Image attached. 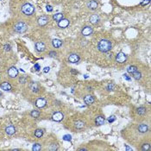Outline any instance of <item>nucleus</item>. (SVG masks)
Returning <instances> with one entry per match:
<instances>
[{"label":"nucleus","mask_w":151,"mask_h":151,"mask_svg":"<svg viewBox=\"0 0 151 151\" xmlns=\"http://www.w3.org/2000/svg\"><path fill=\"white\" fill-rule=\"evenodd\" d=\"M98 4L97 1H95V0H92V1H90V2L87 3V7L90 9V10H96V9L98 8Z\"/></svg>","instance_id":"ddd939ff"},{"label":"nucleus","mask_w":151,"mask_h":151,"mask_svg":"<svg viewBox=\"0 0 151 151\" xmlns=\"http://www.w3.org/2000/svg\"><path fill=\"white\" fill-rule=\"evenodd\" d=\"M35 136L36 137H38V138L41 137L42 136H43V131L41 130V129H37V130L35 131Z\"/></svg>","instance_id":"393cba45"},{"label":"nucleus","mask_w":151,"mask_h":151,"mask_svg":"<svg viewBox=\"0 0 151 151\" xmlns=\"http://www.w3.org/2000/svg\"><path fill=\"white\" fill-rule=\"evenodd\" d=\"M100 18L99 17H98V15L97 14H94L92 15V16H91V17H90V23H92V24H97L98 22H99Z\"/></svg>","instance_id":"2eb2a0df"},{"label":"nucleus","mask_w":151,"mask_h":151,"mask_svg":"<svg viewBox=\"0 0 151 151\" xmlns=\"http://www.w3.org/2000/svg\"><path fill=\"white\" fill-rule=\"evenodd\" d=\"M30 116L32 117V118H39V116H40V112L36 110H34L30 112Z\"/></svg>","instance_id":"cd10ccee"},{"label":"nucleus","mask_w":151,"mask_h":151,"mask_svg":"<svg viewBox=\"0 0 151 151\" xmlns=\"http://www.w3.org/2000/svg\"><path fill=\"white\" fill-rule=\"evenodd\" d=\"M114 88H115V85H114L113 83L109 84V85H107V87H106V89H107L108 91H113Z\"/></svg>","instance_id":"7c9ffc66"},{"label":"nucleus","mask_w":151,"mask_h":151,"mask_svg":"<svg viewBox=\"0 0 151 151\" xmlns=\"http://www.w3.org/2000/svg\"><path fill=\"white\" fill-rule=\"evenodd\" d=\"M123 76H124V78H125V79H126L127 80H131V78H129L128 75H127V74H124Z\"/></svg>","instance_id":"79ce46f5"},{"label":"nucleus","mask_w":151,"mask_h":151,"mask_svg":"<svg viewBox=\"0 0 151 151\" xmlns=\"http://www.w3.org/2000/svg\"><path fill=\"white\" fill-rule=\"evenodd\" d=\"M48 20H49V19H48V17H47V16H41V17H40L39 18H38L37 23L40 26H44V25H46L48 23Z\"/></svg>","instance_id":"9d476101"},{"label":"nucleus","mask_w":151,"mask_h":151,"mask_svg":"<svg viewBox=\"0 0 151 151\" xmlns=\"http://www.w3.org/2000/svg\"><path fill=\"white\" fill-rule=\"evenodd\" d=\"M30 89L32 90L33 92H39V85L36 82H31Z\"/></svg>","instance_id":"aec40b11"},{"label":"nucleus","mask_w":151,"mask_h":151,"mask_svg":"<svg viewBox=\"0 0 151 151\" xmlns=\"http://www.w3.org/2000/svg\"><path fill=\"white\" fill-rule=\"evenodd\" d=\"M1 96H2V92H0V97H1Z\"/></svg>","instance_id":"a18cd8bd"},{"label":"nucleus","mask_w":151,"mask_h":151,"mask_svg":"<svg viewBox=\"0 0 151 151\" xmlns=\"http://www.w3.org/2000/svg\"><path fill=\"white\" fill-rule=\"evenodd\" d=\"M133 74V77H134L135 79H137V80H139V79L142 78V73L139 71H137V72H135L134 73H132Z\"/></svg>","instance_id":"bb28decb"},{"label":"nucleus","mask_w":151,"mask_h":151,"mask_svg":"<svg viewBox=\"0 0 151 151\" xmlns=\"http://www.w3.org/2000/svg\"><path fill=\"white\" fill-rule=\"evenodd\" d=\"M22 12L26 16H31L35 12V7L31 4H29V3L24 4L22 6Z\"/></svg>","instance_id":"f03ea898"},{"label":"nucleus","mask_w":151,"mask_h":151,"mask_svg":"<svg viewBox=\"0 0 151 151\" xmlns=\"http://www.w3.org/2000/svg\"><path fill=\"white\" fill-rule=\"evenodd\" d=\"M49 149L50 150H57L58 149V146H57V144H52L50 146Z\"/></svg>","instance_id":"72a5a7b5"},{"label":"nucleus","mask_w":151,"mask_h":151,"mask_svg":"<svg viewBox=\"0 0 151 151\" xmlns=\"http://www.w3.org/2000/svg\"><path fill=\"white\" fill-rule=\"evenodd\" d=\"M46 10H48V12H51V11H53V7L51 5H47L46 6Z\"/></svg>","instance_id":"e433bc0d"},{"label":"nucleus","mask_w":151,"mask_h":151,"mask_svg":"<svg viewBox=\"0 0 151 151\" xmlns=\"http://www.w3.org/2000/svg\"><path fill=\"white\" fill-rule=\"evenodd\" d=\"M63 140H65V141H71L72 140V137H71L70 135H65L64 137H63Z\"/></svg>","instance_id":"473e14b6"},{"label":"nucleus","mask_w":151,"mask_h":151,"mask_svg":"<svg viewBox=\"0 0 151 151\" xmlns=\"http://www.w3.org/2000/svg\"><path fill=\"white\" fill-rule=\"evenodd\" d=\"M142 150L143 151L150 150V144H149V143H144V144L142 146Z\"/></svg>","instance_id":"c756f323"},{"label":"nucleus","mask_w":151,"mask_h":151,"mask_svg":"<svg viewBox=\"0 0 151 151\" xmlns=\"http://www.w3.org/2000/svg\"><path fill=\"white\" fill-rule=\"evenodd\" d=\"M56 54H56V52H54V51H51L49 53V56H50V57H55Z\"/></svg>","instance_id":"4c0bfd02"},{"label":"nucleus","mask_w":151,"mask_h":151,"mask_svg":"<svg viewBox=\"0 0 151 151\" xmlns=\"http://www.w3.org/2000/svg\"><path fill=\"white\" fill-rule=\"evenodd\" d=\"M112 48V41L107 39H101L98 43V49L102 53H107L111 51Z\"/></svg>","instance_id":"f257e3e1"},{"label":"nucleus","mask_w":151,"mask_h":151,"mask_svg":"<svg viewBox=\"0 0 151 151\" xmlns=\"http://www.w3.org/2000/svg\"><path fill=\"white\" fill-rule=\"evenodd\" d=\"M79 60V56L76 54H71L68 56V61L70 63H77Z\"/></svg>","instance_id":"f8f14e48"},{"label":"nucleus","mask_w":151,"mask_h":151,"mask_svg":"<svg viewBox=\"0 0 151 151\" xmlns=\"http://www.w3.org/2000/svg\"><path fill=\"white\" fill-rule=\"evenodd\" d=\"M137 112L139 114V115L143 116V115H144V114L146 113V108H144V107L137 108Z\"/></svg>","instance_id":"a878e982"},{"label":"nucleus","mask_w":151,"mask_h":151,"mask_svg":"<svg viewBox=\"0 0 151 151\" xmlns=\"http://www.w3.org/2000/svg\"><path fill=\"white\" fill-rule=\"evenodd\" d=\"M107 55H108V57H109V58H111V59L112 58V53H111V54H107Z\"/></svg>","instance_id":"37998d69"},{"label":"nucleus","mask_w":151,"mask_h":151,"mask_svg":"<svg viewBox=\"0 0 151 151\" xmlns=\"http://www.w3.org/2000/svg\"><path fill=\"white\" fill-rule=\"evenodd\" d=\"M8 75L10 78H16L18 75V70L16 66H11L8 69Z\"/></svg>","instance_id":"0eeeda50"},{"label":"nucleus","mask_w":151,"mask_h":151,"mask_svg":"<svg viewBox=\"0 0 151 151\" xmlns=\"http://www.w3.org/2000/svg\"><path fill=\"white\" fill-rule=\"evenodd\" d=\"M49 70H50V67H49V66H46V67H44L43 72H49Z\"/></svg>","instance_id":"58836bf2"},{"label":"nucleus","mask_w":151,"mask_h":151,"mask_svg":"<svg viewBox=\"0 0 151 151\" xmlns=\"http://www.w3.org/2000/svg\"><path fill=\"white\" fill-rule=\"evenodd\" d=\"M28 29V26L26 23H24L23 22H18L15 24L14 26V30L17 32V33L22 34L24 33L25 31Z\"/></svg>","instance_id":"7ed1b4c3"},{"label":"nucleus","mask_w":151,"mask_h":151,"mask_svg":"<svg viewBox=\"0 0 151 151\" xmlns=\"http://www.w3.org/2000/svg\"><path fill=\"white\" fill-rule=\"evenodd\" d=\"M92 32H93L92 28L90 27V26H85L81 30V35L83 36H89V35H91L92 34Z\"/></svg>","instance_id":"423d86ee"},{"label":"nucleus","mask_w":151,"mask_h":151,"mask_svg":"<svg viewBox=\"0 0 151 151\" xmlns=\"http://www.w3.org/2000/svg\"><path fill=\"white\" fill-rule=\"evenodd\" d=\"M34 68H35V70H36V71H39L40 69H41V68H40V66H39V64H35V66H34Z\"/></svg>","instance_id":"ea45409f"},{"label":"nucleus","mask_w":151,"mask_h":151,"mask_svg":"<svg viewBox=\"0 0 151 151\" xmlns=\"http://www.w3.org/2000/svg\"><path fill=\"white\" fill-rule=\"evenodd\" d=\"M47 105V101L43 98H39L35 101V106L37 108H43Z\"/></svg>","instance_id":"6e6552de"},{"label":"nucleus","mask_w":151,"mask_h":151,"mask_svg":"<svg viewBox=\"0 0 151 151\" xmlns=\"http://www.w3.org/2000/svg\"><path fill=\"white\" fill-rule=\"evenodd\" d=\"M41 149V145L39 143H35L33 145V148H32V150L33 151H40Z\"/></svg>","instance_id":"c85d7f7f"},{"label":"nucleus","mask_w":151,"mask_h":151,"mask_svg":"<svg viewBox=\"0 0 151 151\" xmlns=\"http://www.w3.org/2000/svg\"><path fill=\"white\" fill-rule=\"evenodd\" d=\"M0 86L4 91H10V90H11V85H10V84L9 82H3Z\"/></svg>","instance_id":"412c9836"},{"label":"nucleus","mask_w":151,"mask_h":151,"mask_svg":"<svg viewBox=\"0 0 151 151\" xmlns=\"http://www.w3.org/2000/svg\"><path fill=\"white\" fill-rule=\"evenodd\" d=\"M115 120H116V117L115 116H111L110 118H108V122L109 123H112V122H114Z\"/></svg>","instance_id":"c9c22d12"},{"label":"nucleus","mask_w":151,"mask_h":151,"mask_svg":"<svg viewBox=\"0 0 151 151\" xmlns=\"http://www.w3.org/2000/svg\"><path fill=\"white\" fill-rule=\"evenodd\" d=\"M84 101H85V103L86 104V105H92V104L94 102V98L91 95H86L84 98Z\"/></svg>","instance_id":"a211bd4d"},{"label":"nucleus","mask_w":151,"mask_h":151,"mask_svg":"<svg viewBox=\"0 0 151 151\" xmlns=\"http://www.w3.org/2000/svg\"><path fill=\"white\" fill-rule=\"evenodd\" d=\"M63 18H64V16H63V14L60 12L56 13V14H54V16H53V19H54V21H56V22H59V21H60Z\"/></svg>","instance_id":"4be33fe9"},{"label":"nucleus","mask_w":151,"mask_h":151,"mask_svg":"<svg viewBox=\"0 0 151 151\" xmlns=\"http://www.w3.org/2000/svg\"><path fill=\"white\" fill-rule=\"evenodd\" d=\"M19 81H20V83H22V84H24V83H26V79H24V78H21Z\"/></svg>","instance_id":"a19ab883"},{"label":"nucleus","mask_w":151,"mask_h":151,"mask_svg":"<svg viewBox=\"0 0 151 151\" xmlns=\"http://www.w3.org/2000/svg\"><path fill=\"white\" fill-rule=\"evenodd\" d=\"M105 119L104 117L98 116L96 118L95 124H96V125H98V126H100V125H103V124H105Z\"/></svg>","instance_id":"dca6fc26"},{"label":"nucleus","mask_w":151,"mask_h":151,"mask_svg":"<svg viewBox=\"0 0 151 151\" xmlns=\"http://www.w3.org/2000/svg\"><path fill=\"white\" fill-rule=\"evenodd\" d=\"M52 45H53L54 48H60V47H61L62 41H60V39H54L52 41Z\"/></svg>","instance_id":"6ab92c4d"},{"label":"nucleus","mask_w":151,"mask_h":151,"mask_svg":"<svg viewBox=\"0 0 151 151\" xmlns=\"http://www.w3.org/2000/svg\"><path fill=\"white\" fill-rule=\"evenodd\" d=\"M4 51L9 52L11 50V47H10V44H5V45L4 46Z\"/></svg>","instance_id":"2f4dec72"},{"label":"nucleus","mask_w":151,"mask_h":151,"mask_svg":"<svg viewBox=\"0 0 151 151\" xmlns=\"http://www.w3.org/2000/svg\"><path fill=\"white\" fill-rule=\"evenodd\" d=\"M137 67L136 66H130L127 68V72H129V73H131V74H132V73H134L135 72H137Z\"/></svg>","instance_id":"5701e85b"},{"label":"nucleus","mask_w":151,"mask_h":151,"mask_svg":"<svg viewBox=\"0 0 151 151\" xmlns=\"http://www.w3.org/2000/svg\"><path fill=\"white\" fill-rule=\"evenodd\" d=\"M5 132L6 134L10 135V136H12L16 133V128H15L13 125H9L8 127L5 128Z\"/></svg>","instance_id":"4468645a"},{"label":"nucleus","mask_w":151,"mask_h":151,"mask_svg":"<svg viewBox=\"0 0 151 151\" xmlns=\"http://www.w3.org/2000/svg\"><path fill=\"white\" fill-rule=\"evenodd\" d=\"M35 50L37 52H43L46 48V46L43 42L37 41V42H35Z\"/></svg>","instance_id":"1a4fd4ad"},{"label":"nucleus","mask_w":151,"mask_h":151,"mask_svg":"<svg viewBox=\"0 0 151 151\" xmlns=\"http://www.w3.org/2000/svg\"><path fill=\"white\" fill-rule=\"evenodd\" d=\"M149 131V127H148L147 124H142L138 126V131L140 133H146Z\"/></svg>","instance_id":"f3484780"},{"label":"nucleus","mask_w":151,"mask_h":151,"mask_svg":"<svg viewBox=\"0 0 151 151\" xmlns=\"http://www.w3.org/2000/svg\"><path fill=\"white\" fill-rule=\"evenodd\" d=\"M79 150H86V149H84V148H83V149H79Z\"/></svg>","instance_id":"c03bdc74"},{"label":"nucleus","mask_w":151,"mask_h":151,"mask_svg":"<svg viewBox=\"0 0 151 151\" xmlns=\"http://www.w3.org/2000/svg\"><path fill=\"white\" fill-rule=\"evenodd\" d=\"M68 25H69V20L68 19L63 18V19H61V20L58 22V26L60 28V29H66Z\"/></svg>","instance_id":"9b49d317"},{"label":"nucleus","mask_w":151,"mask_h":151,"mask_svg":"<svg viewBox=\"0 0 151 151\" xmlns=\"http://www.w3.org/2000/svg\"><path fill=\"white\" fill-rule=\"evenodd\" d=\"M64 118V114L61 112H56L52 115V120L55 122H60Z\"/></svg>","instance_id":"20e7f679"},{"label":"nucleus","mask_w":151,"mask_h":151,"mask_svg":"<svg viewBox=\"0 0 151 151\" xmlns=\"http://www.w3.org/2000/svg\"><path fill=\"white\" fill-rule=\"evenodd\" d=\"M74 125L77 129H82L83 127L85 126V123L83 122V121H76Z\"/></svg>","instance_id":"b1692460"},{"label":"nucleus","mask_w":151,"mask_h":151,"mask_svg":"<svg viewBox=\"0 0 151 151\" xmlns=\"http://www.w3.org/2000/svg\"><path fill=\"white\" fill-rule=\"evenodd\" d=\"M127 60V55L124 52H119L116 55V60L118 63H124Z\"/></svg>","instance_id":"39448f33"},{"label":"nucleus","mask_w":151,"mask_h":151,"mask_svg":"<svg viewBox=\"0 0 151 151\" xmlns=\"http://www.w3.org/2000/svg\"><path fill=\"white\" fill-rule=\"evenodd\" d=\"M149 2H150V0H143L141 2V5H143V6L147 5V4H149Z\"/></svg>","instance_id":"f704fd0d"}]
</instances>
